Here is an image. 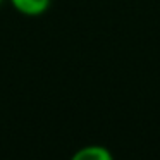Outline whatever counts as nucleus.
Returning <instances> with one entry per match:
<instances>
[{"label":"nucleus","instance_id":"obj_3","mask_svg":"<svg viewBox=\"0 0 160 160\" xmlns=\"http://www.w3.org/2000/svg\"><path fill=\"white\" fill-rule=\"evenodd\" d=\"M2 2H4V0H0V4H2Z\"/></svg>","mask_w":160,"mask_h":160},{"label":"nucleus","instance_id":"obj_2","mask_svg":"<svg viewBox=\"0 0 160 160\" xmlns=\"http://www.w3.org/2000/svg\"><path fill=\"white\" fill-rule=\"evenodd\" d=\"M74 160H112V153L105 146L100 145H91L78 150L72 155Z\"/></svg>","mask_w":160,"mask_h":160},{"label":"nucleus","instance_id":"obj_1","mask_svg":"<svg viewBox=\"0 0 160 160\" xmlns=\"http://www.w3.org/2000/svg\"><path fill=\"white\" fill-rule=\"evenodd\" d=\"M52 0H11L12 7L24 16H42L48 11Z\"/></svg>","mask_w":160,"mask_h":160}]
</instances>
